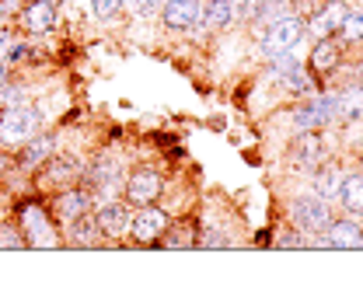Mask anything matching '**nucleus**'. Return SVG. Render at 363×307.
I'll use <instances>...</instances> for the list:
<instances>
[{"label": "nucleus", "mask_w": 363, "mask_h": 307, "mask_svg": "<svg viewBox=\"0 0 363 307\" xmlns=\"http://www.w3.org/2000/svg\"><path fill=\"white\" fill-rule=\"evenodd\" d=\"M308 35V25L301 21V18H279V21H272L269 28H266V39H262V45H266V52H272V56H279V52H294L297 49V43Z\"/></svg>", "instance_id": "1"}, {"label": "nucleus", "mask_w": 363, "mask_h": 307, "mask_svg": "<svg viewBox=\"0 0 363 307\" xmlns=\"http://www.w3.org/2000/svg\"><path fill=\"white\" fill-rule=\"evenodd\" d=\"M172 227H168V217L150 203V206H140L133 213V223H130V234H133L140 245H154V241H161L164 234H168Z\"/></svg>", "instance_id": "2"}, {"label": "nucleus", "mask_w": 363, "mask_h": 307, "mask_svg": "<svg viewBox=\"0 0 363 307\" xmlns=\"http://www.w3.org/2000/svg\"><path fill=\"white\" fill-rule=\"evenodd\" d=\"M25 241H28V248H52L56 245V230H52V223L45 217L39 206H25Z\"/></svg>", "instance_id": "3"}, {"label": "nucleus", "mask_w": 363, "mask_h": 307, "mask_svg": "<svg viewBox=\"0 0 363 307\" xmlns=\"http://www.w3.org/2000/svg\"><path fill=\"white\" fill-rule=\"evenodd\" d=\"M157 196H161V175H157V172L140 168V172L130 175V182H126V199H130L133 206H150Z\"/></svg>", "instance_id": "4"}, {"label": "nucleus", "mask_w": 363, "mask_h": 307, "mask_svg": "<svg viewBox=\"0 0 363 307\" xmlns=\"http://www.w3.org/2000/svg\"><path fill=\"white\" fill-rule=\"evenodd\" d=\"M294 217H297V223H301L304 230H328V223H332L328 203H325L321 196H308V199H301V203L294 206Z\"/></svg>", "instance_id": "5"}, {"label": "nucleus", "mask_w": 363, "mask_h": 307, "mask_svg": "<svg viewBox=\"0 0 363 307\" xmlns=\"http://www.w3.org/2000/svg\"><path fill=\"white\" fill-rule=\"evenodd\" d=\"M94 223H98V234H105V238H123V234H130L133 213H130L123 203H108V206L98 210Z\"/></svg>", "instance_id": "6"}, {"label": "nucleus", "mask_w": 363, "mask_h": 307, "mask_svg": "<svg viewBox=\"0 0 363 307\" xmlns=\"http://www.w3.org/2000/svg\"><path fill=\"white\" fill-rule=\"evenodd\" d=\"M332 116H335V98H332V94H318V98H311V105L297 108L294 119H297L301 130H318V126H325Z\"/></svg>", "instance_id": "7"}, {"label": "nucleus", "mask_w": 363, "mask_h": 307, "mask_svg": "<svg viewBox=\"0 0 363 307\" xmlns=\"http://www.w3.org/2000/svg\"><path fill=\"white\" fill-rule=\"evenodd\" d=\"M32 130H35V112H28V108H11L0 119V140L4 143H21Z\"/></svg>", "instance_id": "8"}, {"label": "nucleus", "mask_w": 363, "mask_h": 307, "mask_svg": "<svg viewBox=\"0 0 363 307\" xmlns=\"http://www.w3.org/2000/svg\"><path fill=\"white\" fill-rule=\"evenodd\" d=\"M161 7H164V14H161L164 25L175 32H185L199 21V0H164Z\"/></svg>", "instance_id": "9"}, {"label": "nucleus", "mask_w": 363, "mask_h": 307, "mask_svg": "<svg viewBox=\"0 0 363 307\" xmlns=\"http://www.w3.org/2000/svg\"><path fill=\"white\" fill-rule=\"evenodd\" d=\"M346 14H350V7H346L342 0H332V4H325V11H318L315 18H311L308 32H311L315 39H328L332 32H339V25H342Z\"/></svg>", "instance_id": "10"}, {"label": "nucleus", "mask_w": 363, "mask_h": 307, "mask_svg": "<svg viewBox=\"0 0 363 307\" xmlns=\"http://www.w3.org/2000/svg\"><path fill=\"white\" fill-rule=\"evenodd\" d=\"M21 21H25V28H28L32 35H45V32L52 28V21H56V4H52V0H32V4L25 7Z\"/></svg>", "instance_id": "11"}, {"label": "nucleus", "mask_w": 363, "mask_h": 307, "mask_svg": "<svg viewBox=\"0 0 363 307\" xmlns=\"http://www.w3.org/2000/svg\"><path fill=\"white\" fill-rule=\"evenodd\" d=\"M328 248H363V227H357L353 220L328 223Z\"/></svg>", "instance_id": "12"}, {"label": "nucleus", "mask_w": 363, "mask_h": 307, "mask_svg": "<svg viewBox=\"0 0 363 307\" xmlns=\"http://www.w3.org/2000/svg\"><path fill=\"white\" fill-rule=\"evenodd\" d=\"M230 18H234L230 0H206V4H199V21H203L210 32L227 28V25H230Z\"/></svg>", "instance_id": "13"}, {"label": "nucleus", "mask_w": 363, "mask_h": 307, "mask_svg": "<svg viewBox=\"0 0 363 307\" xmlns=\"http://www.w3.org/2000/svg\"><path fill=\"white\" fill-rule=\"evenodd\" d=\"M294 161L304 164V168H315L318 161H321V140L311 130L294 140Z\"/></svg>", "instance_id": "14"}, {"label": "nucleus", "mask_w": 363, "mask_h": 307, "mask_svg": "<svg viewBox=\"0 0 363 307\" xmlns=\"http://www.w3.org/2000/svg\"><path fill=\"white\" fill-rule=\"evenodd\" d=\"M350 213H363V175H350L342 178V185H339V196H335Z\"/></svg>", "instance_id": "15"}, {"label": "nucleus", "mask_w": 363, "mask_h": 307, "mask_svg": "<svg viewBox=\"0 0 363 307\" xmlns=\"http://www.w3.org/2000/svg\"><path fill=\"white\" fill-rule=\"evenodd\" d=\"M339 67V45L332 43V39H318L315 52H311V70L318 74H332Z\"/></svg>", "instance_id": "16"}, {"label": "nucleus", "mask_w": 363, "mask_h": 307, "mask_svg": "<svg viewBox=\"0 0 363 307\" xmlns=\"http://www.w3.org/2000/svg\"><path fill=\"white\" fill-rule=\"evenodd\" d=\"M335 116L342 119H363V88H346L335 98Z\"/></svg>", "instance_id": "17"}, {"label": "nucleus", "mask_w": 363, "mask_h": 307, "mask_svg": "<svg viewBox=\"0 0 363 307\" xmlns=\"http://www.w3.org/2000/svg\"><path fill=\"white\" fill-rule=\"evenodd\" d=\"M339 185H342V172L335 168V164H328V168H321L315 178V189L321 199H335L339 196Z\"/></svg>", "instance_id": "18"}, {"label": "nucleus", "mask_w": 363, "mask_h": 307, "mask_svg": "<svg viewBox=\"0 0 363 307\" xmlns=\"http://www.w3.org/2000/svg\"><path fill=\"white\" fill-rule=\"evenodd\" d=\"M56 210H60V213H63L67 220L81 217V213L88 210V196H84V192H77V189H74V192L67 189V192H60V199H56Z\"/></svg>", "instance_id": "19"}, {"label": "nucleus", "mask_w": 363, "mask_h": 307, "mask_svg": "<svg viewBox=\"0 0 363 307\" xmlns=\"http://www.w3.org/2000/svg\"><path fill=\"white\" fill-rule=\"evenodd\" d=\"M77 178H81L77 164H74V161H67V157H60V161H52V164H49L45 182H52V185H74Z\"/></svg>", "instance_id": "20"}, {"label": "nucleus", "mask_w": 363, "mask_h": 307, "mask_svg": "<svg viewBox=\"0 0 363 307\" xmlns=\"http://www.w3.org/2000/svg\"><path fill=\"white\" fill-rule=\"evenodd\" d=\"M70 241L74 245H98V223L94 220H88L84 213L81 217H74V227H70Z\"/></svg>", "instance_id": "21"}, {"label": "nucleus", "mask_w": 363, "mask_h": 307, "mask_svg": "<svg viewBox=\"0 0 363 307\" xmlns=\"http://www.w3.org/2000/svg\"><path fill=\"white\" fill-rule=\"evenodd\" d=\"M339 35H342L346 43H363V14L350 11V14L342 18V25H339Z\"/></svg>", "instance_id": "22"}, {"label": "nucleus", "mask_w": 363, "mask_h": 307, "mask_svg": "<svg viewBox=\"0 0 363 307\" xmlns=\"http://www.w3.org/2000/svg\"><path fill=\"white\" fill-rule=\"evenodd\" d=\"M0 248H28L18 227H0Z\"/></svg>", "instance_id": "23"}, {"label": "nucleus", "mask_w": 363, "mask_h": 307, "mask_svg": "<svg viewBox=\"0 0 363 307\" xmlns=\"http://www.w3.org/2000/svg\"><path fill=\"white\" fill-rule=\"evenodd\" d=\"M123 4L126 0H91V11H94V18H112L123 11Z\"/></svg>", "instance_id": "24"}, {"label": "nucleus", "mask_w": 363, "mask_h": 307, "mask_svg": "<svg viewBox=\"0 0 363 307\" xmlns=\"http://www.w3.org/2000/svg\"><path fill=\"white\" fill-rule=\"evenodd\" d=\"M45 154H49V140H32V147L25 150V161L35 164V161H43Z\"/></svg>", "instance_id": "25"}, {"label": "nucleus", "mask_w": 363, "mask_h": 307, "mask_svg": "<svg viewBox=\"0 0 363 307\" xmlns=\"http://www.w3.org/2000/svg\"><path fill=\"white\" fill-rule=\"evenodd\" d=\"M196 245H199V248H224L227 241L217 234V230H206L203 238H196Z\"/></svg>", "instance_id": "26"}, {"label": "nucleus", "mask_w": 363, "mask_h": 307, "mask_svg": "<svg viewBox=\"0 0 363 307\" xmlns=\"http://www.w3.org/2000/svg\"><path fill=\"white\" fill-rule=\"evenodd\" d=\"M7 49H11V35H7V32H0V60L7 56Z\"/></svg>", "instance_id": "27"}, {"label": "nucleus", "mask_w": 363, "mask_h": 307, "mask_svg": "<svg viewBox=\"0 0 363 307\" xmlns=\"http://www.w3.org/2000/svg\"><path fill=\"white\" fill-rule=\"evenodd\" d=\"M4 81H7V74H4V67H0V88H4Z\"/></svg>", "instance_id": "28"}, {"label": "nucleus", "mask_w": 363, "mask_h": 307, "mask_svg": "<svg viewBox=\"0 0 363 307\" xmlns=\"http://www.w3.org/2000/svg\"><path fill=\"white\" fill-rule=\"evenodd\" d=\"M150 4H164V0H150Z\"/></svg>", "instance_id": "29"}]
</instances>
